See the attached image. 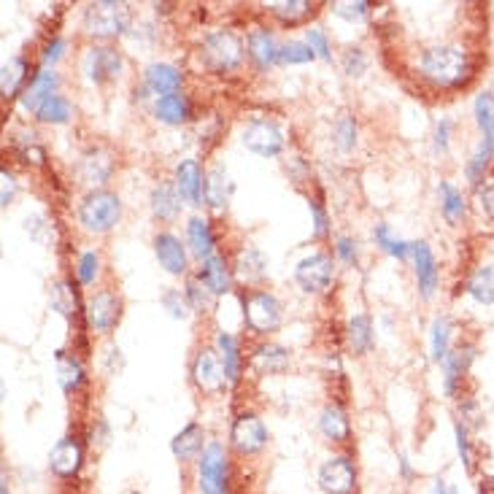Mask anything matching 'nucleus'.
<instances>
[{"label": "nucleus", "instance_id": "1", "mask_svg": "<svg viewBox=\"0 0 494 494\" xmlns=\"http://www.w3.org/2000/svg\"><path fill=\"white\" fill-rule=\"evenodd\" d=\"M419 71L435 87H462L470 79L473 65H470V57L462 47L440 44V47H432L422 55Z\"/></svg>", "mask_w": 494, "mask_h": 494}, {"label": "nucleus", "instance_id": "2", "mask_svg": "<svg viewBox=\"0 0 494 494\" xmlns=\"http://www.w3.org/2000/svg\"><path fill=\"white\" fill-rule=\"evenodd\" d=\"M130 28V9L127 4H114V0H100L89 4L84 12V30L95 38H114Z\"/></svg>", "mask_w": 494, "mask_h": 494}, {"label": "nucleus", "instance_id": "3", "mask_svg": "<svg viewBox=\"0 0 494 494\" xmlns=\"http://www.w3.org/2000/svg\"><path fill=\"white\" fill-rule=\"evenodd\" d=\"M122 217V200L114 192H89L79 206V222L89 233H108Z\"/></svg>", "mask_w": 494, "mask_h": 494}, {"label": "nucleus", "instance_id": "4", "mask_svg": "<svg viewBox=\"0 0 494 494\" xmlns=\"http://www.w3.org/2000/svg\"><path fill=\"white\" fill-rule=\"evenodd\" d=\"M198 478L203 494H230V467L227 454L219 443H209L198 462Z\"/></svg>", "mask_w": 494, "mask_h": 494}, {"label": "nucleus", "instance_id": "5", "mask_svg": "<svg viewBox=\"0 0 494 494\" xmlns=\"http://www.w3.org/2000/svg\"><path fill=\"white\" fill-rule=\"evenodd\" d=\"M336 278V268H333V260L327 254H311L305 260L297 262L294 268V281L302 292L308 294H319V292H327L329 284Z\"/></svg>", "mask_w": 494, "mask_h": 494}, {"label": "nucleus", "instance_id": "6", "mask_svg": "<svg viewBox=\"0 0 494 494\" xmlns=\"http://www.w3.org/2000/svg\"><path fill=\"white\" fill-rule=\"evenodd\" d=\"M203 49H206L209 65L217 68V71H233V68H238L241 60H243V44H241L238 36H233L230 30L209 33L206 41H203Z\"/></svg>", "mask_w": 494, "mask_h": 494}, {"label": "nucleus", "instance_id": "7", "mask_svg": "<svg viewBox=\"0 0 494 494\" xmlns=\"http://www.w3.org/2000/svg\"><path fill=\"white\" fill-rule=\"evenodd\" d=\"M243 316L254 333H273L281 324V302L270 292H251L243 302Z\"/></svg>", "mask_w": 494, "mask_h": 494}, {"label": "nucleus", "instance_id": "8", "mask_svg": "<svg viewBox=\"0 0 494 494\" xmlns=\"http://www.w3.org/2000/svg\"><path fill=\"white\" fill-rule=\"evenodd\" d=\"M243 146L260 157H276L284 149V130L273 119H251L243 130Z\"/></svg>", "mask_w": 494, "mask_h": 494}, {"label": "nucleus", "instance_id": "9", "mask_svg": "<svg viewBox=\"0 0 494 494\" xmlns=\"http://www.w3.org/2000/svg\"><path fill=\"white\" fill-rule=\"evenodd\" d=\"M319 483L327 494H352L357 486V470L349 456L327 459L319 470Z\"/></svg>", "mask_w": 494, "mask_h": 494}, {"label": "nucleus", "instance_id": "10", "mask_svg": "<svg viewBox=\"0 0 494 494\" xmlns=\"http://www.w3.org/2000/svg\"><path fill=\"white\" fill-rule=\"evenodd\" d=\"M230 440L235 446V451L241 454H257L265 448L268 443V430L262 424L260 416L254 413H243L233 422V430H230Z\"/></svg>", "mask_w": 494, "mask_h": 494}, {"label": "nucleus", "instance_id": "11", "mask_svg": "<svg viewBox=\"0 0 494 494\" xmlns=\"http://www.w3.org/2000/svg\"><path fill=\"white\" fill-rule=\"evenodd\" d=\"M87 79L92 84H106L111 79L119 76L122 71V55L111 47H92L87 55H84V63H81Z\"/></svg>", "mask_w": 494, "mask_h": 494}, {"label": "nucleus", "instance_id": "12", "mask_svg": "<svg viewBox=\"0 0 494 494\" xmlns=\"http://www.w3.org/2000/svg\"><path fill=\"white\" fill-rule=\"evenodd\" d=\"M176 190L190 206H203L206 200V176L198 159H182L176 168Z\"/></svg>", "mask_w": 494, "mask_h": 494}, {"label": "nucleus", "instance_id": "13", "mask_svg": "<svg viewBox=\"0 0 494 494\" xmlns=\"http://www.w3.org/2000/svg\"><path fill=\"white\" fill-rule=\"evenodd\" d=\"M122 316V300L111 292H98L87 305V319L98 333H111Z\"/></svg>", "mask_w": 494, "mask_h": 494}, {"label": "nucleus", "instance_id": "14", "mask_svg": "<svg viewBox=\"0 0 494 494\" xmlns=\"http://www.w3.org/2000/svg\"><path fill=\"white\" fill-rule=\"evenodd\" d=\"M154 251H157L159 265L168 270L171 276L187 273V251H184L182 241L174 233H159L154 238Z\"/></svg>", "mask_w": 494, "mask_h": 494}, {"label": "nucleus", "instance_id": "15", "mask_svg": "<svg viewBox=\"0 0 494 494\" xmlns=\"http://www.w3.org/2000/svg\"><path fill=\"white\" fill-rule=\"evenodd\" d=\"M192 376H195V384L203 392H217L225 384V365H222V360L211 349H203L198 354L195 365H192Z\"/></svg>", "mask_w": 494, "mask_h": 494}, {"label": "nucleus", "instance_id": "16", "mask_svg": "<svg viewBox=\"0 0 494 494\" xmlns=\"http://www.w3.org/2000/svg\"><path fill=\"white\" fill-rule=\"evenodd\" d=\"M143 76H146V87L159 98L179 95V89H182V73H179V68H174L168 63H151Z\"/></svg>", "mask_w": 494, "mask_h": 494}, {"label": "nucleus", "instance_id": "17", "mask_svg": "<svg viewBox=\"0 0 494 494\" xmlns=\"http://www.w3.org/2000/svg\"><path fill=\"white\" fill-rule=\"evenodd\" d=\"M81 459H84V454H81L79 440L63 438V440L52 448V454H49V467H52L57 475L71 478V475H76V473L81 470Z\"/></svg>", "mask_w": 494, "mask_h": 494}, {"label": "nucleus", "instance_id": "18", "mask_svg": "<svg viewBox=\"0 0 494 494\" xmlns=\"http://www.w3.org/2000/svg\"><path fill=\"white\" fill-rule=\"evenodd\" d=\"M413 262H416V281H419L422 294L432 297V292L438 289V281H440L432 249L427 243H413Z\"/></svg>", "mask_w": 494, "mask_h": 494}, {"label": "nucleus", "instance_id": "19", "mask_svg": "<svg viewBox=\"0 0 494 494\" xmlns=\"http://www.w3.org/2000/svg\"><path fill=\"white\" fill-rule=\"evenodd\" d=\"M111 171H114V162L106 151H87L79 159V168H76V174L84 184H106Z\"/></svg>", "mask_w": 494, "mask_h": 494}, {"label": "nucleus", "instance_id": "20", "mask_svg": "<svg viewBox=\"0 0 494 494\" xmlns=\"http://www.w3.org/2000/svg\"><path fill=\"white\" fill-rule=\"evenodd\" d=\"M55 87H57V73H55V71H41V73H36V79L30 81V87H28L25 95H22V108L38 114V108H41L52 95H57Z\"/></svg>", "mask_w": 494, "mask_h": 494}, {"label": "nucleus", "instance_id": "21", "mask_svg": "<svg viewBox=\"0 0 494 494\" xmlns=\"http://www.w3.org/2000/svg\"><path fill=\"white\" fill-rule=\"evenodd\" d=\"M473 354H475L473 346H462V349H454L446 357V362H443V389H446V395H456V384L467 373V368L473 362Z\"/></svg>", "mask_w": 494, "mask_h": 494}, {"label": "nucleus", "instance_id": "22", "mask_svg": "<svg viewBox=\"0 0 494 494\" xmlns=\"http://www.w3.org/2000/svg\"><path fill=\"white\" fill-rule=\"evenodd\" d=\"M246 47H249V57H251L260 68L273 65V63L278 60V52H281V47L276 44L273 33H268V30H262V28H257V30L249 33Z\"/></svg>", "mask_w": 494, "mask_h": 494}, {"label": "nucleus", "instance_id": "23", "mask_svg": "<svg viewBox=\"0 0 494 494\" xmlns=\"http://www.w3.org/2000/svg\"><path fill=\"white\" fill-rule=\"evenodd\" d=\"M151 211L157 219H165L171 222L179 217L182 211V195L174 184H157L154 192H151Z\"/></svg>", "mask_w": 494, "mask_h": 494}, {"label": "nucleus", "instance_id": "24", "mask_svg": "<svg viewBox=\"0 0 494 494\" xmlns=\"http://www.w3.org/2000/svg\"><path fill=\"white\" fill-rule=\"evenodd\" d=\"M203 440H206L203 427H200V424H187V427L174 438V443H171L174 456H176V459H182V462L195 459L198 454H203V451H206V448H203Z\"/></svg>", "mask_w": 494, "mask_h": 494}, {"label": "nucleus", "instance_id": "25", "mask_svg": "<svg viewBox=\"0 0 494 494\" xmlns=\"http://www.w3.org/2000/svg\"><path fill=\"white\" fill-rule=\"evenodd\" d=\"M230 192H233V184L225 174V168H211L209 176H206V203L214 209V211H225L227 209V200H230Z\"/></svg>", "mask_w": 494, "mask_h": 494}, {"label": "nucleus", "instance_id": "26", "mask_svg": "<svg viewBox=\"0 0 494 494\" xmlns=\"http://www.w3.org/2000/svg\"><path fill=\"white\" fill-rule=\"evenodd\" d=\"M154 114L165 124H184L190 119V100L184 95H168L154 103Z\"/></svg>", "mask_w": 494, "mask_h": 494}, {"label": "nucleus", "instance_id": "27", "mask_svg": "<svg viewBox=\"0 0 494 494\" xmlns=\"http://www.w3.org/2000/svg\"><path fill=\"white\" fill-rule=\"evenodd\" d=\"M319 427H321V432H324L329 440H336V443H344V440H349V435H352V424H349L346 413H344L341 408H336V405H327V408L321 411Z\"/></svg>", "mask_w": 494, "mask_h": 494}, {"label": "nucleus", "instance_id": "28", "mask_svg": "<svg viewBox=\"0 0 494 494\" xmlns=\"http://www.w3.org/2000/svg\"><path fill=\"white\" fill-rule=\"evenodd\" d=\"M451 336H454L451 319L438 316L432 321V329H430V346H432V360L435 362H446V357L451 354Z\"/></svg>", "mask_w": 494, "mask_h": 494}, {"label": "nucleus", "instance_id": "29", "mask_svg": "<svg viewBox=\"0 0 494 494\" xmlns=\"http://www.w3.org/2000/svg\"><path fill=\"white\" fill-rule=\"evenodd\" d=\"M440 214L446 217L448 225H459L467 214V200H464L462 190H456L448 182L440 184Z\"/></svg>", "mask_w": 494, "mask_h": 494}, {"label": "nucleus", "instance_id": "30", "mask_svg": "<svg viewBox=\"0 0 494 494\" xmlns=\"http://www.w3.org/2000/svg\"><path fill=\"white\" fill-rule=\"evenodd\" d=\"M289 365V352L278 344H265L254 352V368L260 373H284Z\"/></svg>", "mask_w": 494, "mask_h": 494}, {"label": "nucleus", "instance_id": "31", "mask_svg": "<svg viewBox=\"0 0 494 494\" xmlns=\"http://www.w3.org/2000/svg\"><path fill=\"white\" fill-rule=\"evenodd\" d=\"M200 281L214 292V294H225L230 292V273L222 257H209L203 260V270H200Z\"/></svg>", "mask_w": 494, "mask_h": 494}, {"label": "nucleus", "instance_id": "32", "mask_svg": "<svg viewBox=\"0 0 494 494\" xmlns=\"http://www.w3.org/2000/svg\"><path fill=\"white\" fill-rule=\"evenodd\" d=\"M467 294L481 305H494V268L483 265L478 268L467 281Z\"/></svg>", "mask_w": 494, "mask_h": 494}, {"label": "nucleus", "instance_id": "33", "mask_svg": "<svg viewBox=\"0 0 494 494\" xmlns=\"http://www.w3.org/2000/svg\"><path fill=\"white\" fill-rule=\"evenodd\" d=\"M28 81V63L22 57H12L4 63V73H0V89L4 98H17L22 84Z\"/></svg>", "mask_w": 494, "mask_h": 494}, {"label": "nucleus", "instance_id": "34", "mask_svg": "<svg viewBox=\"0 0 494 494\" xmlns=\"http://www.w3.org/2000/svg\"><path fill=\"white\" fill-rule=\"evenodd\" d=\"M187 235H190V246L192 251L200 257V260H209L214 257V233H211V225L200 217H195L190 225H187Z\"/></svg>", "mask_w": 494, "mask_h": 494}, {"label": "nucleus", "instance_id": "35", "mask_svg": "<svg viewBox=\"0 0 494 494\" xmlns=\"http://www.w3.org/2000/svg\"><path fill=\"white\" fill-rule=\"evenodd\" d=\"M217 346L222 352V365H225V379L230 384H235L241 379V352H238V344L230 333H219L217 336Z\"/></svg>", "mask_w": 494, "mask_h": 494}, {"label": "nucleus", "instance_id": "36", "mask_svg": "<svg viewBox=\"0 0 494 494\" xmlns=\"http://www.w3.org/2000/svg\"><path fill=\"white\" fill-rule=\"evenodd\" d=\"M491 157H494V143L481 138L478 149H475V151H473V157L467 159V182H470L473 187H481L483 174H486V168H489Z\"/></svg>", "mask_w": 494, "mask_h": 494}, {"label": "nucleus", "instance_id": "37", "mask_svg": "<svg viewBox=\"0 0 494 494\" xmlns=\"http://www.w3.org/2000/svg\"><path fill=\"white\" fill-rule=\"evenodd\" d=\"M349 344L357 354H365L373 349V324L365 313H357L349 321Z\"/></svg>", "mask_w": 494, "mask_h": 494}, {"label": "nucleus", "instance_id": "38", "mask_svg": "<svg viewBox=\"0 0 494 494\" xmlns=\"http://www.w3.org/2000/svg\"><path fill=\"white\" fill-rule=\"evenodd\" d=\"M265 273H268V262H265V257H262V251H257V249H243L241 254H238V276L243 278V281H260V278H265Z\"/></svg>", "mask_w": 494, "mask_h": 494}, {"label": "nucleus", "instance_id": "39", "mask_svg": "<svg viewBox=\"0 0 494 494\" xmlns=\"http://www.w3.org/2000/svg\"><path fill=\"white\" fill-rule=\"evenodd\" d=\"M473 111H475V122L481 127V138L494 143V95L491 92H481L475 98Z\"/></svg>", "mask_w": 494, "mask_h": 494}, {"label": "nucleus", "instance_id": "40", "mask_svg": "<svg viewBox=\"0 0 494 494\" xmlns=\"http://www.w3.org/2000/svg\"><path fill=\"white\" fill-rule=\"evenodd\" d=\"M71 100L63 98V95H52L41 108H38V119L47 122V124H63L71 119Z\"/></svg>", "mask_w": 494, "mask_h": 494}, {"label": "nucleus", "instance_id": "41", "mask_svg": "<svg viewBox=\"0 0 494 494\" xmlns=\"http://www.w3.org/2000/svg\"><path fill=\"white\" fill-rule=\"evenodd\" d=\"M333 143L341 149V151H352L357 146V122L352 114H341L336 119V127H333Z\"/></svg>", "mask_w": 494, "mask_h": 494}, {"label": "nucleus", "instance_id": "42", "mask_svg": "<svg viewBox=\"0 0 494 494\" xmlns=\"http://www.w3.org/2000/svg\"><path fill=\"white\" fill-rule=\"evenodd\" d=\"M373 235H376V243H379L387 254H392V257H397V260H405V257L413 251V243H405V241L395 238V235L389 233L387 225H376Z\"/></svg>", "mask_w": 494, "mask_h": 494}, {"label": "nucleus", "instance_id": "43", "mask_svg": "<svg viewBox=\"0 0 494 494\" xmlns=\"http://www.w3.org/2000/svg\"><path fill=\"white\" fill-rule=\"evenodd\" d=\"M57 379H60V387L65 392H76L84 381V370L73 357H60L57 360Z\"/></svg>", "mask_w": 494, "mask_h": 494}, {"label": "nucleus", "instance_id": "44", "mask_svg": "<svg viewBox=\"0 0 494 494\" xmlns=\"http://www.w3.org/2000/svg\"><path fill=\"white\" fill-rule=\"evenodd\" d=\"M52 308L60 311L63 316H76V311H79V297H76V292L71 289V284L60 281V284L52 289Z\"/></svg>", "mask_w": 494, "mask_h": 494}, {"label": "nucleus", "instance_id": "45", "mask_svg": "<svg viewBox=\"0 0 494 494\" xmlns=\"http://www.w3.org/2000/svg\"><path fill=\"white\" fill-rule=\"evenodd\" d=\"M270 12H273L278 20H284V22L294 25V22L305 20V17L313 12V6H311V4H305V0H292V4H273V6H270Z\"/></svg>", "mask_w": 494, "mask_h": 494}, {"label": "nucleus", "instance_id": "46", "mask_svg": "<svg viewBox=\"0 0 494 494\" xmlns=\"http://www.w3.org/2000/svg\"><path fill=\"white\" fill-rule=\"evenodd\" d=\"M313 57H316V55H313V49H311L308 44H302V41H292V44L281 47V52H278V63H284V65L311 63Z\"/></svg>", "mask_w": 494, "mask_h": 494}, {"label": "nucleus", "instance_id": "47", "mask_svg": "<svg viewBox=\"0 0 494 494\" xmlns=\"http://www.w3.org/2000/svg\"><path fill=\"white\" fill-rule=\"evenodd\" d=\"M162 305L174 319H187L190 316V297L176 292V289H165L162 292Z\"/></svg>", "mask_w": 494, "mask_h": 494}, {"label": "nucleus", "instance_id": "48", "mask_svg": "<svg viewBox=\"0 0 494 494\" xmlns=\"http://www.w3.org/2000/svg\"><path fill=\"white\" fill-rule=\"evenodd\" d=\"M187 297H190V305H192L195 311H209V308H211L214 292H211L203 281H190V284H187Z\"/></svg>", "mask_w": 494, "mask_h": 494}, {"label": "nucleus", "instance_id": "49", "mask_svg": "<svg viewBox=\"0 0 494 494\" xmlns=\"http://www.w3.org/2000/svg\"><path fill=\"white\" fill-rule=\"evenodd\" d=\"M333 12H336L341 20L362 22V20L370 14V4H362V0H357V4H333Z\"/></svg>", "mask_w": 494, "mask_h": 494}, {"label": "nucleus", "instance_id": "50", "mask_svg": "<svg viewBox=\"0 0 494 494\" xmlns=\"http://www.w3.org/2000/svg\"><path fill=\"white\" fill-rule=\"evenodd\" d=\"M454 435H456V451H459V459L467 470H473V451H470V438H467V424L464 422H456L454 427Z\"/></svg>", "mask_w": 494, "mask_h": 494}, {"label": "nucleus", "instance_id": "51", "mask_svg": "<svg viewBox=\"0 0 494 494\" xmlns=\"http://www.w3.org/2000/svg\"><path fill=\"white\" fill-rule=\"evenodd\" d=\"M365 68H368V57H365L362 49H349V52L344 55V71H346L349 76H362Z\"/></svg>", "mask_w": 494, "mask_h": 494}, {"label": "nucleus", "instance_id": "52", "mask_svg": "<svg viewBox=\"0 0 494 494\" xmlns=\"http://www.w3.org/2000/svg\"><path fill=\"white\" fill-rule=\"evenodd\" d=\"M98 265H100L98 254L95 251H84L81 260H79V281L81 284H92L95 276H98Z\"/></svg>", "mask_w": 494, "mask_h": 494}, {"label": "nucleus", "instance_id": "53", "mask_svg": "<svg viewBox=\"0 0 494 494\" xmlns=\"http://www.w3.org/2000/svg\"><path fill=\"white\" fill-rule=\"evenodd\" d=\"M305 44L313 49V55H316V57H324V60H329V41H327V36H324L319 28L308 30V41H305Z\"/></svg>", "mask_w": 494, "mask_h": 494}, {"label": "nucleus", "instance_id": "54", "mask_svg": "<svg viewBox=\"0 0 494 494\" xmlns=\"http://www.w3.org/2000/svg\"><path fill=\"white\" fill-rule=\"evenodd\" d=\"M478 203H481L483 214H486L489 219H494V179L486 182L483 187H478Z\"/></svg>", "mask_w": 494, "mask_h": 494}, {"label": "nucleus", "instance_id": "55", "mask_svg": "<svg viewBox=\"0 0 494 494\" xmlns=\"http://www.w3.org/2000/svg\"><path fill=\"white\" fill-rule=\"evenodd\" d=\"M0 179H4V192H0V203L9 206L14 200V195H17V182H14V176L9 171L0 174Z\"/></svg>", "mask_w": 494, "mask_h": 494}, {"label": "nucleus", "instance_id": "56", "mask_svg": "<svg viewBox=\"0 0 494 494\" xmlns=\"http://www.w3.org/2000/svg\"><path fill=\"white\" fill-rule=\"evenodd\" d=\"M448 135H451V122L448 119H440L438 127H435V149L438 151H446L448 149Z\"/></svg>", "mask_w": 494, "mask_h": 494}, {"label": "nucleus", "instance_id": "57", "mask_svg": "<svg viewBox=\"0 0 494 494\" xmlns=\"http://www.w3.org/2000/svg\"><path fill=\"white\" fill-rule=\"evenodd\" d=\"M338 254L344 262H354L357 260V243L352 238H338Z\"/></svg>", "mask_w": 494, "mask_h": 494}, {"label": "nucleus", "instance_id": "58", "mask_svg": "<svg viewBox=\"0 0 494 494\" xmlns=\"http://www.w3.org/2000/svg\"><path fill=\"white\" fill-rule=\"evenodd\" d=\"M63 49H65V41L63 38H55L49 47H47V52H44V63L49 65V63H57L60 57H63Z\"/></svg>", "mask_w": 494, "mask_h": 494}, {"label": "nucleus", "instance_id": "59", "mask_svg": "<svg viewBox=\"0 0 494 494\" xmlns=\"http://www.w3.org/2000/svg\"><path fill=\"white\" fill-rule=\"evenodd\" d=\"M311 211H313V222H316V235H324L327 233V217H324V211L319 209V203H311Z\"/></svg>", "mask_w": 494, "mask_h": 494}, {"label": "nucleus", "instance_id": "60", "mask_svg": "<svg viewBox=\"0 0 494 494\" xmlns=\"http://www.w3.org/2000/svg\"><path fill=\"white\" fill-rule=\"evenodd\" d=\"M430 494H451V491L446 489V481H443V478H438V481L432 483V491H430Z\"/></svg>", "mask_w": 494, "mask_h": 494}, {"label": "nucleus", "instance_id": "61", "mask_svg": "<svg viewBox=\"0 0 494 494\" xmlns=\"http://www.w3.org/2000/svg\"><path fill=\"white\" fill-rule=\"evenodd\" d=\"M0 494H9V481L4 478V483H0Z\"/></svg>", "mask_w": 494, "mask_h": 494}, {"label": "nucleus", "instance_id": "62", "mask_svg": "<svg viewBox=\"0 0 494 494\" xmlns=\"http://www.w3.org/2000/svg\"><path fill=\"white\" fill-rule=\"evenodd\" d=\"M451 494H459V491H456V489H451Z\"/></svg>", "mask_w": 494, "mask_h": 494}]
</instances>
